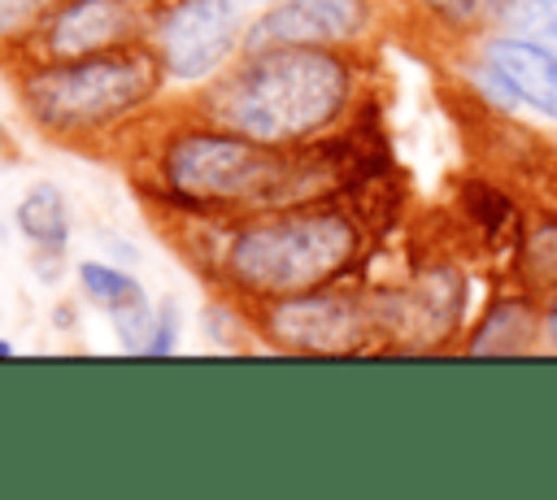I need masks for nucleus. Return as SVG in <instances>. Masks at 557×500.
Listing matches in <instances>:
<instances>
[{
	"mask_svg": "<svg viewBox=\"0 0 557 500\" xmlns=\"http://www.w3.org/2000/svg\"><path fill=\"white\" fill-rule=\"evenodd\" d=\"M183 261L226 300L265 304L344 283L366 248L361 222L331 200L278 204L244 217H183Z\"/></svg>",
	"mask_w": 557,
	"mask_h": 500,
	"instance_id": "nucleus-1",
	"label": "nucleus"
},
{
	"mask_svg": "<svg viewBox=\"0 0 557 500\" xmlns=\"http://www.w3.org/2000/svg\"><path fill=\"white\" fill-rule=\"evenodd\" d=\"M144 196H157L165 213L183 217H244L278 204L326 200L331 165L309 148H274L205 122L187 109L183 122L161 130L131 165Z\"/></svg>",
	"mask_w": 557,
	"mask_h": 500,
	"instance_id": "nucleus-2",
	"label": "nucleus"
},
{
	"mask_svg": "<svg viewBox=\"0 0 557 500\" xmlns=\"http://www.w3.org/2000/svg\"><path fill=\"white\" fill-rule=\"evenodd\" d=\"M357 96V48L278 43L235 52L226 70L187 91V109L274 148H309L348 122Z\"/></svg>",
	"mask_w": 557,
	"mask_h": 500,
	"instance_id": "nucleus-3",
	"label": "nucleus"
},
{
	"mask_svg": "<svg viewBox=\"0 0 557 500\" xmlns=\"http://www.w3.org/2000/svg\"><path fill=\"white\" fill-rule=\"evenodd\" d=\"M13 100L22 117L52 143L87 152L122 135L170 87L148 43L74 57V61H22L13 57Z\"/></svg>",
	"mask_w": 557,
	"mask_h": 500,
	"instance_id": "nucleus-4",
	"label": "nucleus"
},
{
	"mask_svg": "<svg viewBox=\"0 0 557 500\" xmlns=\"http://www.w3.org/2000/svg\"><path fill=\"white\" fill-rule=\"evenodd\" d=\"M244 313H248V330L274 352L352 357V352L374 348V339H383L379 291H357L348 283L248 304Z\"/></svg>",
	"mask_w": 557,
	"mask_h": 500,
	"instance_id": "nucleus-5",
	"label": "nucleus"
},
{
	"mask_svg": "<svg viewBox=\"0 0 557 500\" xmlns=\"http://www.w3.org/2000/svg\"><path fill=\"white\" fill-rule=\"evenodd\" d=\"M244 0H157L148 48L157 52L170 87L196 91L231 65L244 39Z\"/></svg>",
	"mask_w": 557,
	"mask_h": 500,
	"instance_id": "nucleus-6",
	"label": "nucleus"
},
{
	"mask_svg": "<svg viewBox=\"0 0 557 500\" xmlns=\"http://www.w3.org/2000/svg\"><path fill=\"white\" fill-rule=\"evenodd\" d=\"M383 339L405 352H440L461 343L470 317V274L453 261H426L409 274L405 287L379 291Z\"/></svg>",
	"mask_w": 557,
	"mask_h": 500,
	"instance_id": "nucleus-7",
	"label": "nucleus"
},
{
	"mask_svg": "<svg viewBox=\"0 0 557 500\" xmlns=\"http://www.w3.org/2000/svg\"><path fill=\"white\" fill-rule=\"evenodd\" d=\"M157 0H57L52 13L9 52L22 61H74L148 43Z\"/></svg>",
	"mask_w": 557,
	"mask_h": 500,
	"instance_id": "nucleus-8",
	"label": "nucleus"
},
{
	"mask_svg": "<svg viewBox=\"0 0 557 500\" xmlns=\"http://www.w3.org/2000/svg\"><path fill=\"white\" fill-rule=\"evenodd\" d=\"M387 0H270L244 22L239 52L309 43V48H361L379 35Z\"/></svg>",
	"mask_w": 557,
	"mask_h": 500,
	"instance_id": "nucleus-9",
	"label": "nucleus"
},
{
	"mask_svg": "<svg viewBox=\"0 0 557 500\" xmlns=\"http://www.w3.org/2000/svg\"><path fill=\"white\" fill-rule=\"evenodd\" d=\"M474 57L505 83V91L522 113H535L540 122H557V52L553 48H544L540 39L487 26L483 35H474Z\"/></svg>",
	"mask_w": 557,
	"mask_h": 500,
	"instance_id": "nucleus-10",
	"label": "nucleus"
},
{
	"mask_svg": "<svg viewBox=\"0 0 557 500\" xmlns=\"http://www.w3.org/2000/svg\"><path fill=\"white\" fill-rule=\"evenodd\" d=\"M544 343V304L531 291H505L496 296L474 326L461 335V352L470 357H522Z\"/></svg>",
	"mask_w": 557,
	"mask_h": 500,
	"instance_id": "nucleus-11",
	"label": "nucleus"
},
{
	"mask_svg": "<svg viewBox=\"0 0 557 500\" xmlns=\"http://www.w3.org/2000/svg\"><path fill=\"white\" fill-rule=\"evenodd\" d=\"M13 230L26 239L30 252H65L74 235L65 191L57 183H30L13 204Z\"/></svg>",
	"mask_w": 557,
	"mask_h": 500,
	"instance_id": "nucleus-12",
	"label": "nucleus"
},
{
	"mask_svg": "<svg viewBox=\"0 0 557 500\" xmlns=\"http://www.w3.org/2000/svg\"><path fill=\"white\" fill-rule=\"evenodd\" d=\"M513 274H518V287L540 300L557 291V213H535L518 226Z\"/></svg>",
	"mask_w": 557,
	"mask_h": 500,
	"instance_id": "nucleus-13",
	"label": "nucleus"
},
{
	"mask_svg": "<svg viewBox=\"0 0 557 500\" xmlns=\"http://www.w3.org/2000/svg\"><path fill=\"white\" fill-rule=\"evenodd\" d=\"M74 278H78V287H83V300L96 304L104 317H113V313H122V309L148 300L144 283H139L122 261L78 257V261H74Z\"/></svg>",
	"mask_w": 557,
	"mask_h": 500,
	"instance_id": "nucleus-14",
	"label": "nucleus"
},
{
	"mask_svg": "<svg viewBox=\"0 0 557 500\" xmlns=\"http://www.w3.org/2000/svg\"><path fill=\"white\" fill-rule=\"evenodd\" d=\"M492 26L540 39L544 48L557 52V0H496L492 4Z\"/></svg>",
	"mask_w": 557,
	"mask_h": 500,
	"instance_id": "nucleus-15",
	"label": "nucleus"
},
{
	"mask_svg": "<svg viewBox=\"0 0 557 500\" xmlns=\"http://www.w3.org/2000/svg\"><path fill=\"white\" fill-rule=\"evenodd\" d=\"M409 4L444 35H483L492 26V4L496 0H409Z\"/></svg>",
	"mask_w": 557,
	"mask_h": 500,
	"instance_id": "nucleus-16",
	"label": "nucleus"
},
{
	"mask_svg": "<svg viewBox=\"0 0 557 500\" xmlns=\"http://www.w3.org/2000/svg\"><path fill=\"white\" fill-rule=\"evenodd\" d=\"M57 0H0V48L22 43L48 13Z\"/></svg>",
	"mask_w": 557,
	"mask_h": 500,
	"instance_id": "nucleus-17",
	"label": "nucleus"
},
{
	"mask_svg": "<svg viewBox=\"0 0 557 500\" xmlns=\"http://www.w3.org/2000/svg\"><path fill=\"white\" fill-rule=\"evenodd\" d=\"M178 330H183V313L178 304L165 296L157 300V330H152V343H148V357H170L178 348Z\"/></svg>",
	"mask_w": 557,
	"mask_h": 500,
	"instance_id": "nucleus-18",
	"label": "nucleus"
},
{
	"mask_svg": "<svg viewBox=\"0 0 557 500\" xmlns=\"http://www.w3.org/2000/svg\"><path fill=\"white\" fill-rule=\"evenodd\" d=\"M0 357H17V343L13 339H0Z\"/></svg>",
	"mask_w": 557,
	"mask_h": 500,
	"instance_id": "nucleus-19",
	"label": "nucleus"
},
{
	"mask_svg": "<svg viewBox=\"0 0 557 500\" xmlns=\"http://www.w3.org/2000/svg\"><path fill=\"white\" fill-rule=\"evenodd\" d=\"M248 4H270V0H248Z\"/></svg>",
	"mask_w": 557,
	"mask_h": 500,
	"instance_id": "nucleus-20",
	"label": "nucleus"
},
{
	"mask_svg": "<svg viewBox=\"0 0 557 500\" xmlns=\"http://www.w3.org/2000/svg\"><path fill=\"white\" fill-rule=\"evenodd\" d=\"M392 4H396V0H392Z\"/></svg>",
	"mask_w": 557,
	"mask_h": 500,
	"instance_id": "nucleus-21",
	"label": "nucleus"
}]
</instances>
